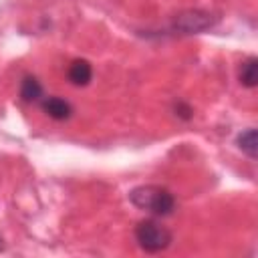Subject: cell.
<instances>
[{
	"instance_id": "2",
	"label": "cell",
	"mask_w": 258,
	"mask_h": 258,
	"mask_svg": "<svg viewBox=\"0 0 258 258\" xmlns=\"http://www.w3.org/2000/svg\"><path fill=\"white\" fill-rule=\"evenodd\" d=\"M171 240H173L171 232L161 222H157L153 218L141 220L135 226V242L147 254H157V252L167 250Z\"/></svg>"
},
{
	"instance_id": "7",
	"label": "cell",
	"mask_w": 258,
	"mask_h": 258,
	"mask_svg": "<svg viewBox=\"0 0 258 258\" xmlns=\"http://www.w3.org/2000/svg\"><path fill=\"white\" fill-rule=\"evenodd\" d=\"M238 79L244 87L252 89L256 87V81H258V60L256 56H250L246 58L242 64H240V71H238Z\"/></svg>"
},
{
	"instance_id": "3",
	"label": "cell",
	"mask_w": 258,
	"mask_h": 258,
	"mask_svg": "<svg viewBox=\"0 0 258 258\" xmlns=\"http://www.w3.org/2000/svg\"><path fill=\"white\" fill-rule=\"evenodd\" d=\"M216 22H218V16L208 10H185L173 18L169 28L175 34H196L212 28Z\"/></svg>"
},
{
	"instance_id": "5",
	"label": "cell",
	"mask_w": 258,
	"mask_h": 258,
	"mask_svg": "<svg viewBox=\"0 0 258 258\" xmlns=\"http://www.w3.org/2000/svg\"><path fill=\"white\" fill-rule=\"evenodd\" d=\"M40 105H42V111L50 119H54V121H64V119H69L73 115L71 103L64 101V99H60V97H46Z\"/></svg>"
},
{
	"instance_id": "6",
	"label": "cell",
	"mask_w": 258,
	"mask_h": 258,
	"mask_svg": "<svg viewBox=\"0 0 258 258\" xmlns=\"http://www.w3.org/2000/svg\"><path fill=\"white\" fill-rule=\"evenodd\" d=\"M42 97V85L36 77H24L20 83V99L24 103H34L40 101Z\"/></svg>"
},
{
	"instance_id": "8",
	"label": "cell",
	"mask_w": 258,
	"mask_h": 258,
	"mask_svg": "<svg viewBox=\"0 0 258 258\" xmlns=\"http://www.w3.org/2000/svg\"><path fill=\"white\" fill-rule=\"evenodd\" d=\"M238 147L250 159H256V151H258V145H256V129H248V131L240 133L238 135Z\"/></svg>"
},
{
	"instance_id": "4",
	"label": "cell",
	"mask_w": 258,
	"mask_h": 258,
	"mask_svg": "<svg viewBox=\"0 0 258 258\" xmlns=\"http://www.w3.org/2000/svg\"><path fill=\"white\" fill-rule=\"evenodd\" d=\"M67 77H69V81H71L73 85H77V87H85V85H89L91 79H93V67H91L89 60H85V58H77V60H73V62L69 64Z\"/></svg>"
},
{
	"instance_id": "1",
	"label": "cell",
	"mask_w": 258,
	"mask_h": 258,
	"mask_svg": "<svg viewBox=\"0 0 258 258\" xmlns=\"http://www.w3.org/2000/svg\"><path fill=\"white\" fill-rule=\"evenodd\" d=\"M129 200L135 208L145 210L153 216H169L175 210V198L169 189L161 185H139L133 187L129 194Z\"/></svg>"
}]
</instances>
